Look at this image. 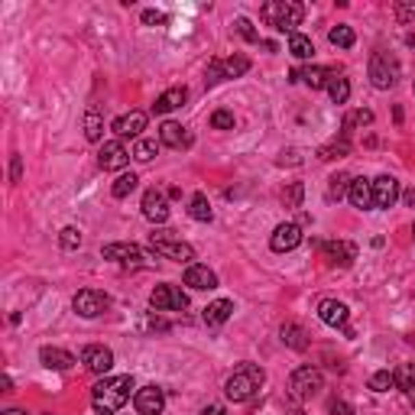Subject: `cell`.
Wrapping results in <instances>:
<instances>
[{"instance_id": "6da1fadb", "label": "cell", "mask_w": 415, "mask_h": 415, "mask_svg": "<svg viewBox=\"0 0 415 415\" xmlns=\"http://www.w3.org/2000/svg\"><path fill=\"white\" fill-rule=\"evenodd\" d=\"M130 390H134V377H104L91 390V405L98 415H114L121 412V405L130 399Z\"/></svg>"}, {"instance_id": "7a4b0ae2", "label": "cell", "mask_w": 415, "mask_h": 415, "mask_svg": "<svg viewBox=\"0 0 415 415\" xmlns=\"http://www.w3.org/2000/svg\"><path fill=\"white\" fill-rule=\"evenodd\" d=\"M263 383H266V373H263V366L257 364H240L237 370L231 373V379L224 383V392H227V399L231 403H247V399H253L260 390H263Z\"/></svg>"}, {"instance_id": "3957f363", "label": "cell", "mask_w": 415, "mask_h": 415, "mask_svg": "<svg viewBox=\"0 0 415 415\" xmlns=\"http://www.w3.org/2000/svg\"><path fill=\"white\" fill-rule=\"evenodd\" d=\"M260 20L266 26H273V29L292 36L295 26H302V20H305V7L295 3V0H269V3L260 7Z\"/></svg>"}, {"instance_id": "277c9868", "label": "cell", "mask_w": 415, "mask_h": 415, "mask_svg": "<svg viewBox=\"0 0 415 415\" xmlns=\"http://www.w3.org/2000/svg\"><path fill=\"white\" fill-rule=\"evenodd\" d=\"M149 247L156 250V257L175 260V263H188V266H192V260H195V250H192V244H185L182 237H175V231L149 234Z\"/></svg>"}, {"instance_id": "5b68a950", "label": "cell", "mask_w": 415, "mask_h": 415, "mask_svg": "<svg viewBox=\"0 0 415 415\" xmlns=\"http://www.w3.org/2000/svg\"><path fill=\"white\" fill-rule=\"evenodd\" d=\"M370 81L379 91H390L399 81V62H396L392 52H373V59H370Z\"/></svg>"}, {"instance_id": "8992f818", "label": "cell", "mask_w": 415, "mask_h": 415, "mask_svg": "<svg viewBox=\"0 0 415 415\" xmlns=\"http://www.w3.org/2000/svg\"><path fill=\"white\" fill-rule=\"evenodd\" d=\"M289 390H292L295 399H312V396L325 390V377H321L318 366H299L292 379H289Z\"/></svg>"}, {"instance_id": "52a82bcc", "label": "cell", "mask_w": 415, "mask_h": 415, "mask_svg": "<svg viewBox=\"0 0 415 415\" xmlns=\"http://www.w3.org/2000/svg\"><path fill=\"white\" fill-rule=\"evenodd\" d=\"M149 305L156 312H185L188 308V295L179 286H156L149 292Z\"/></svg>"}, {"instance_id": "ba28073f", "label": "cell", "mask_w": 415, "mask_h": 415, "mask_svg": "<svg viewBox=\"0 0 415 415\" xmlns=\"http://www.w3.org/2000/svg\"><path fill=\"white\" fill-rule=\"evenodd\" d=\"M75 312L81 318H98V315H104L110 308V295H104V292H98V289H81V292L75 295Z\"/></svg>"}, {"instance_id": "9c48e42d", "label": "cell", "mask_w": 415, "mask_h": 415, "mask_svg": "<svg viewBox=\"0 0 415 415\" xmlns=\"http://www.w3.org/2000/svg\"><path fill=\"white\" fill-rule=\"evenodd\" d=\"M134 405H136V415H159L166 409V392H162V386L149 383L143 390H136Z\"/></svg>"}, {"instance_id": "30bf717a", "label": "cell", "mask_w": 415, "mask_h": 415, "mask_svg": "<svg viewBox=\"0 0 415 415\" xmlns=\"http://www.w3.org/2000/svg\"><path fill=\"white\" fill-rule=\"evenodd\" d=\"M318 250L331 266H351L357 260V247L347 244V240H325V244H318Z\"/></svg>"}, {"instance_id": "8fae6325", "label": "cell", "mask_w": 415, "mask_h": 415, "mask_svg": "<svg viewBox=\"0 0 415 415\" xmlns=\"http://www.w3.org/2000/svg\"><path fill=\"white\" fill-rule=\"evenodd\" d=\"M127 162H130V153H127V147H123L121 140H108V143L101 147L98 166L104 172H117V169H123Z\"/></svg>"}, {"instance_id": "7c38bea8", "label": "cell", "mask_w": 415, "mask_h": 415, "mask_svg": "<svg viewBox=\"0 0 415 415\" xmlns=\"http://www.w3.org/2000/svg\"><path fill=\"white\" fill-rule=\"evenodd\" d=\"M104 260H114V263H123V266H143L149 257L136 244H108L104 247Z\"/></svg>"}, {"instance_id": "4fadbf2b", "label": "cell", "mask_w": 415, "mask_h": 415, "mask_svg": "<svg viewBox=\"0 0 415 415\" xmlns=\"http://www.w3.org/2000/svg\"><path fill=\"white\" fill-rule=\"evenodd\" d=\"M299 244H302V227H299V224H279V227L273 231V237H269V247H273L276 253H289V250H295Z\"/></svg>"}, {"instance_id": "5bb4252c", "label": "cell", "mask_w": 415, "mask_h": 415, "mask_svg": "<svg viewBox=\"0 0 415 415\" xmlns=\"http://www.w3.org/2000/svg\"><path fill=\"white\" fill-rule=\"evenodd\" d=\"M81 364L91 370V373H108L110 366H114V354H110L108 347H101V344H88L85 351H81Z\"/></svg>"}, {"instance_id": "9a60e30c", "label": "cell", "mask_w": 415, "mask_h": 415, "mask_svg": "<svg viewBox=\"0 0 415 415\" xmlns=\"http://www.w3.org/2000/svg\"><path fill=\"white\" fill-rule=\"evenodd\" d=\"M143 214L153 224H166L169 221V201H166V195L159 188H149L147 195H143Z\"/></svg>"}, {"instance_id": "2e32d148", "label": "cell", "mask_w": 415, "mask_h": 415, "mask_svg": "<svg viewBox=\"0 0 415 415\" xmlns=\"http://www.w3.org/2000/svg\"><path fill=\"white\" fill-rule=\"evenodd\" d=\"M396 198H399V182L392 175L373 179V208H392Z\"/></svg>"}, {"instance_id": "e0dca14e", "label": "cell", "mask_w": 415, "mask_h": 415, "mask_svg": "<svg viewBox=\"0 0 415 415\" xmlns=\"http://www.w3.org/2000/svg\"><path fill=\"white\" fill-rule=\"evenodd\" d=\"M147 130V114L143 110H130V114H121L117 121H114V134L121 136H140Z\"/></svg>"}, {"instance_id": "ac0fdd59", "label": "cell", "mask_w": 415, "mask_h": 415, "mask_svg": "<svg viewBox=\"0 0 415 415\" xmlns=\"http://www.w3.org/2000/svg\"><path fill=\"white\" fill-rule=\"evenodd\" d=\"M318 318L328 325V328H347V305L338 299H325L318 305Z\"/></svg>"}, {"instance_id": "d6986e66", "label": "cell", "mask_w": 415, "mask_h": 415, "mask_svg": "<svg viewBox=\"0 0 415 415\" xmlns=\"http://www.w3.org/2000/svg\"><path fill=\"white\" fill-rule=\"evenodd\" d=\"M185 286H192V289H198V292L218 289V276H214V269L201 266V263H192V266L185 269Z\"/></svg>"}, {"instance_id": "ffe728a7", "label": "cell", "mask_w": 415, "mask_h": 415, "mask_svg": "<svg viewBox=\"0 0 415 415\" xmlns=\"http://www.w3.org/2000/svg\"><path fill=\"white\" fill-rule=\"evenodd\" d=\"M159 143H166V147L179 149V147H188V143H192V136L185 134V127H182V123L166 121L162 127H159Z\"/></svg>"}, {"instance_id": "44dd1931", "label": "cell", "mask_w": 415, "mask_h": 415, "mask_svg": "<svg viewBox=\"0 0 415 415\" xmlns=\"http://www.w3.org/2000/svg\"><path fill=\"white\" fill-rule=\"evenodd\" d=\"M328 68H321V65H308V68H295L292 72V81H302V85H308L312 91H318V88L328 85Z\"/></svg>"}, {"instance_id": "7402d4cb", "label": "cell", "mask_w": 415, "mask_h": 415, "mask_svg": "<svg viewBox=\"0 0 415 415\" xmlns=\"http://www.w3.org/2000/svg\"><path fill=\"white\" fill-rule=\"evenodd\" d=\"M185 98H188V91L185 88H169V91H162L153 104V114H172L175 108H182Z\"/></svg>"}, {"instance_id": "603a6c76", "label": "cell", "mask_w": 415, "mask_h": 415, "mask_svg": "<svg viewBox=\"0 0 415 415\" xmlns=\"http://www.w3.org/2000/svg\"><path fill=\"white\" fill-rule=\"evenodd\" d=\"M234 315V302L231 299H218V302H211V305L205 308V325L208 328H218V325H224V321H227V318Z\"/></svg>"}, {"instance_id": "cb8c5ba5", "label": "cell", "mask_w": 415, "mask_h": 415, "mask_svg": "<svg viewBox=\"0 0 415 415\" xmlns=\"http://www.w3.org/2000/svg\"><path fill=\"white\" fill-rule=\"evenodd\" d=\"M39 360H42V366H49V370H68V366H75V357L68 351H62V347H42L39 351Z\"/></svg>"}, {"instance_id": "d4e9b609", "label": "cell", "mask_w": 415, "mask_h": 415, "mask_svg": "<svg viewBox=\"0 0 415 415\" xmlns=\"http://www.w3.org/2000/svg\"><path fill=\"white\" fill-rule=\"evenodd\" d=\"M351 205L366 211V208H373V182H366V179H351Z\"/></svg>"}, {"instance_id": "484cf974", "label": "cell", "mask_w": 415, "mask_h": 415, "mask_svg": "<svg viewBox=\"0 0 415 415\" xmlns=\"http://www.w3.org/2000/svg\"><path fill=\"white\" fill-rule=\"evenodd\" d=\"M282 344H286V347H292V351H305L308 347V331L302 328V325H292V321H289V325H282Z\"/></svg>"}, {"instance_id": "4316f807", "label": "cell", "mask_w": 415, "mask_h": 415, "mask_svg": "<svg viewBox=\"0 0 415 415\" xmlns=\"http://www.w3.org/2000/svg\"><path fill=\"white\" fill-rule=\"evenodd\" d=\"M328 95H331V101L334 104H347V98H351V81L344 78V75H338V72H331L328 75Z\"/></svg>"}, {"instance_id": "83f0119b", "label": "cell", "mask_w": 415, "mask_h": 415, "mask_svg": "<svg viewBox=\"0 0 415 415\" xmlns=\"http://www.w3.org/2000/svg\"><path fill=\"white\" fill-rule=\"evenodd\" d=\"M396 386H399L409 399H415V364H403L396 370Z\"/></svg>"}, {"instance_id": "f1b7e54d", "label": "cell", "mask_w": 415, "mask_h": 415, "mask_svg": "<svg viewBox=\"0 0 415 415\" xmlns=\"http://www.w3.org/2000/svg\"><path fill=\"white\" fill-rule=\"evenodd\" d=\"M188 214L195 221H211L214 218V211H211V201H208V195H192V201H188Z\"/></svg>"}, {"instance_id": "f546056e", "label": "cell", "mask_w": 415, "mask_h": 415, "mask_svg": "<svg viewBox=\"0 0 415 415\" xmlns=\"http://www.w3.org/2000/svg\"><path fill=\"white\" fill-rule=\"evenodd\" d=\"M221 68H224V78H240V75L250 72V59L247 55H231V59L221 62Z\"/></svg>"}, {"instance_id": "4dcf8cb0", "label": "cell", "mask_w": 415, "mask_h": 415, "mask_svg": "<svg viewBox=\"0 0 415 415\" xmlns=\"http://www.w3.org/2000/svg\"><path fill=\"white\" fill-rule=\"evenodd\" d=\"M289 52H292L295 59H312L315 46H312V39H308V36H302V33H292V36H289Z\"/></svg>"}, {"instance_id": "1f68e13d", "label": "cell", "mask_w": 415, "mask_h": 415, "mask_svg": "<svg viewBox=\"0 0 415 415\" xmlns=\"http://www.w3.org/2000/svg\"><path fill=\"white\" fill-rule=\"evenodd\" d=\"M328 39H331V46H338V49H351L354 46V29L351 26H334L328 33Z\"/></svg>"}, {"instance_id": "d6a6232c", "label": "cell", "mask_w": 415, "mask_h": 415, "mask_svg": "<svg viewBox=\"0 0 415 415\" xmlns=\"http://www.w3.org/2000/svg\"><path fill=\"white\" fill-rule=\"evenodd\" d=\"M101 134H104V121H101L98 110H88L85 114V136L91 140V143H98Z\"/></svg>"}, {"instance_id": "836d02e7", "label": "cell", "mask_w": 415, "mask_h": 415, "mask_svg": "<svg viewBox=\"0 0 415 415\" xmlns=\"http://www.w3.org/2000/svg\"><path fill=\"white\" fill-rule=\"evenodd\" d=\"M136 185H140V179H136L134 172H123V175H117V182H114V188H110V192H114V198H127L136 188Z\"/></svg>"}, {"instance_id": "e575fe53", "label": "cell", "mask_w": 415, "mask_h": 415, "mask_svg": "<svg viewBox=\"0 0 415 415\" xmlns=\"http://www.w3.org/2000/svg\"><path fill=\"white\" fill-rule=\"evenodd\" d=\"M392 386H396V373H390V370H379V373L370 377V390L373 392H390Z\"/></svg>"}, {"instance_id": "d590c367", "label": "cell", "mask_w": 415, "mask_h": 415, "mask_svg": "<svg viewBox=\"0 0 415 415\" xmlns=\"http://www.w3.org/2000/svg\"><path fill=\"white\" fill-rule=\"evenodd\" d=\"M156 153H159V140H136L134 159H140V162H149Z\"/></svg>"}, {"instance_id": "8d00e7d4", "label": "cell", "mask_w": 415, "mask_h": 415, "mask_svg": "<svg viewBox=\"0 0 415 415\" xmlns=\"http://www.w3.org/2000/svg\"><path fill=\"white\" fill-rule=\"evenodd\" d=\"M302 195H305L302 182H292L286 192H282V205H286V208H299V205H302Z\"/></svg>"}, {"instance_id": "74e56055", "label": "cell", "mask_w": 415, "mask_h": 415, "mask_svg": "<svg viewBox=\"0 0 415 415\" xmlns=\"http://www.w3.org/2000/svg\"><path fill=\"white\" fill-rule=\"evenodd\" d=\"M59 244L65 247V250H75V247H81V231H78V227H62Z\"/></svg>"}, {"instance_id": "f35d334b", "label": "cell", "mask_w": 415, "mask_h": 415, "mask_svg": "<svg viewBox=\"0 0 415 415\" xmlns=\"http://www.w3.org/2000/svg\"><path fill=\"white\" fill-rule=\"evenodd\" d=\"M211 127H214V130H234V114L231 110H214V114H211Z\"/></svg>"}, {"instance_id": "ab89813d", "label": "cell", "mask_w": 415, "mask_h": 415, "mask_svg": "<svg viewBox=\"0 0 415 415\" xmlns=\"http://www.w3.org/2000/svg\"><path fill=\"white\" fill-rule=\"evenodd\" d=\"M347 153H351V147H347V140H341V143H331V147H321L318 159H338V156H347Z\"/></svg>"}, {"instance_id": "60d3db41", "label": "cell", "mask_w": 415, "mask_h": 415, "mask_svg": "<svg viewBox=\"0 0 415 415\" xmlns=\"http://www.w3.org/2000/svg\"><path fill=\"white\" fill-rule=\"evenodd\" d=\"M328 198H331V201H338V198H341L344 195V188H347V182H351V179H347V175H331V179H328Z\"/></svg>"}, {"instance_id": "b9f144b4", "label": "cell", "mask_w": 415, "mask_h": 415, "mask_svg": "<svg viewBox=\"0 0 415 415\" xmlns=\"http://www.w3.org/2000/svg\"><path fill=\"white\" fill-rule=\"evenodd\" d=\"M237 33H240V36L247 39V42H260V33L257 29H253V23H250V20H247V16H240V20H237Z\"/></svg>"}, {"instance_id": "7bdbcfd3", "label": "cell", "mask_w": 415, "mask_h": 415, "mask_svg": "<svg viewBox=\"0 0 415 415\" xmlns=\"http://www.w3.org/2000/svg\"><path fill=\"white\" fill-rule=\"evenodd\" d=\"M366 123H373V114H370V110H354V114L344 121V127L351 130V127H366Z\"/></svg>"}, {"instance_id": "ee69618b", "label": "cell", "mask_w": 415, "mask_h": 415, "mask_svg": "<svg viewBox=\"0 0 415 415\" xmlns=\"http://www.w3.org/2000/svg\"><path fill=\"white\" fill-rule=\"evenodd\" d=\"M208 78H205V81H208V85H218V81H224V68H221V59H214V62H211V65H208Z\"/></svg>"}, {"instance_id": "f6af8a7d", "label": "cell", "mask_w": 415, "mask_h": 415, "mask_svg": "<svg viewBox=\"0 0 415 415\" xmlns=\"http://www.w3.org/2000/svg\"><path fill=\"white\" fill-rule=\"evenodd\" d=\"M396 16H399V23L415 20V3H399V7H396Z\"/></svg>"}, {"instance_id": "bcb514c9", "label": "cell", "mask_w": 415, "mask_h": 415, "mask_svg": "<svg viewBox=\"0 0 415 415\" xmlns=\"http://www.w3.org/2000/svg\"><path fill=\"white\" fill-rule=\"evenodd\" d=\"M143 23H147V26H153V23H166V13L147 10V13H143Z\"/></svg>"}, {"instance_id": "7dc6e473", "label": "cell", "mask_w": 415, "mask_h": 415, "mask_svg": "<svg viewBox=\"0 0 415 415\" xmlns=\"http://www.w3.org/2000/svg\"><path fill=\"white\" fill-rule=\"evenodd\" d=\"M20 175H23V162H20V156H13V162H10V179H13V182H20Z\"/></svg>"}, {"instance_id": "c3c4849f", "label": "cell", "mask_w": 415, "mask_h": 415, "mask_svg": "<svg viewBox=\"0 0 415 415\" xmlns=\"http://www.w3.org/2000/svg\"><path fill=\"white\" fill-rule=\"evenodd\" d=\"M328 409H331V412H341V415H351V409H347V405H344V403H331V405H328Z\"/></svg>"}, {"instance_id": "681fc988", "label": "cell", "mask_w": 415, "mask_h": 415, "mask_svg": "<svg viewBox=\"0 0 415 415\" xmlns=\"http://www.w3.org/2000/svg\"><path fill=\"white\" fill-rule=\"evenodd\" d=\"M201 415H227V412H224L221 405H208V409H205V412H201Z\"/></svg>"}, {"instance_id": "f907efd6", "label": "cell", "mask_w": 415, "mask_h": 415, "mask_svg": "<svg viewBox=\"0 0 415 415\" xmlns=\"http://www.w3.org/2000/svg\"><path fill=\"white\" fill-rule=\"evenodd\" d=\"M3 415H26V412H23V409H7Z\"/></svg>"}, {"instance_id": "816d5d0a", "label": "cell", "mask_w": 415, "mask_h": 415, "mask_svg": "<svg viewBox=\"0 0 415 415\" xmlns=\"http://www.w3.org/2000/svg\"><path fill=\"white\" fill-rule=\"evenodd\" d=\"M412 237H415V227H412Z\"/></svg>"}]
</instances>
